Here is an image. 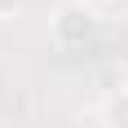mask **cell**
Returning a JSON list of instances; mask_svg holds the SVG:
<instances>
[{"mask_svg":"<svg viewBox=\"0 0 128 128\" xmlns=\"http://www.w3.org/2000/svg\"><path fill=\"white\" fill-rule=\"evenodd\" d=\"M0 128H9V124H4V119H0Z\"/></svg>","mask_w":128,"mask_h":128,"instance_id":"cell-5","label":"cell"},{"mask_svg":"<svg viewBox=\"0 0 128 128\" xmlns=\"http://www.w3.org/2000/svg\"><path fill=\"white\" fill-rule=\"evenodd\" d=\"M80 4H88V9H106V4H115V0H80Z\"/></svg>","mask_w":128,"mask_h":128,"instance_id":"cell-4","label":"cell"},{"mask_svg":"<svg viewBox=\"0 0 128 128\" xmlns=\"http://www.w3.org/2000/svg\"><path fill=\"white\" fill-rule=\"evenodd\" d=\"M97 26H102L97 9L80 4V0H62L49 18V36H53L58 49H84V44L97 40Z\"/></svg>","mask_w":128,"mask_h":128,"instance_id":"cell-1","label":"cell"},{"mask_svg":"<svg viewBox=\"0 0 128 128\" xmlns=\"http://www.w3.org/2000/svg\"><path fill=\"white\" fill-rule=\"evenodd\" d=\"M22 4H26V0H0V22L13 18V13H22Z\"/></svg>","mask_w":128,"mask_h":128,"instance_id":"cell-3","label":"cell"},{"mask_svg":"<svg viewBox=\"0 0 128 128\" xmlns=\"http://www.w3.org/2000/svg\"><path fill=\"white\" fill-rule=\"evenodd\" d=\"M102 128H128V84H119L102 102Z\"/></svg>","mask_w":128,"mask_h":128,"instance_id":"cell-2","label":"cell"}]
</instances>
